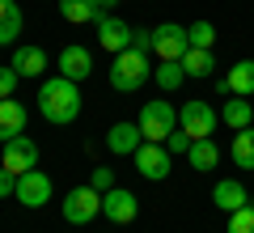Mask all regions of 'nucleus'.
<instances>
[{"mask_svg":"<svg viewBox=\"0 0 254 233\" xmlns=\"http://www.w3.org/2000/svg\"><path fill=\"white\" fill-rule=\"evenodd\" d=\"M38 115L47 123H55V127L72 123L81 115V89H76V81H68V77H47L43 89H38Z\"/></svg>","mask_w":254,"mask_h":233,"instance_id":"f257e3e1","label":"nucleus"},{"mask_svg":"<svg viewBox=\"0 0 254 233\" xmlns=\"http://www.w3.org/2000/svg\"><path fill=\"white\" fill-rule=\"evenodd\" d=\"M187 161L195 165L199 174L216 170V165H220V149H216V140H195V144H190V153H187Z\"/></svg>","mask_w":254,"mask_h":233,"instance_id":"aec40b11","label":"nucleus"},{"mask_svg":"<svg viewBox=\"0 0 254 233\" xmlns=\"http://www.w3.org/2000/svg\"><path fill=\"white\" fill-rule=\"evenodd\" d=\"M229 85H233L237 98H250L254 93V60H237L229 68Z\"/></svg>","mask_w":254,"mask_h":233,"instance_id":"4be33fe9","label":"nucleus"},{"mask_svg":"<svg viewBox=\"0 0 254 233\" xmlns=\"http://www.w3.org/2000/svg\"><path fill=\"white\" fill-rule=\"evenodd\" d=\"M153 77V68H148V55L144 51H119L115 55V64H110V89H119V93H136L140 85Z\"/></svg>","mask_w":254,"mask_h":233,"instance_id":"f03ea898","label":"nucleus"},{"mask_svg":"<svg viewBox=\"0 0 254 233\" xmlns=\"http://www.w3.org/2000/svg\"><path fill=\"white\" fill-rule=\"evenodd\" d=\"M216 123H220V115L212 110V102H203V98L182 102V110H178V127L190 136V140H212Z\"/></svg>","mask_w":254,"mask_h":233,"instance_id":"7ed1b4c3","label":"nucleus"},{"mask_svg":"<svg viewBox=\"0 0 254 233\" xmlns=\"http://www.w3.org/2000/svg\"><path fill=\"white\" fill-rule=\"evenodd\" d=\"M60 13H64V21L85 26V21H98L102 17V4H98V0H60Z\"/></svg>","mask_w":254,"mask_h":233,"instance_id":"a211bd4d","label":"nucleus"},{"mask_svg":"<svg viewBox=\"0 0 254 233\" xmlns=\"http://www.w3.org/2000/svg\"><path fill=\"white\" fill-rule=\"evenodd\" d=\"M153 81L161 85L165 93H174L182 81H187V68H182V60H161V64L153 68Z\"/></svg>","mask_w":254,"mask_h":233,"instance_id":"412c9836","label":"nucleus"},{"mask_svg":"<svg viewBox=\"0 0 254 233\" xmlns=\"http://www.w3.org/2000/svg\"><path fill=\"white\" fill-rule=\"evenodd\" d=\"M17 81H21V77H17V68H13V64H9V68H0V102L17 93Z\"/></svg>","mask_w":254,"mask_h":233,"instance_id":"cd10ccee","label":"nucleus"},{"mask_svg":"<svg viewBox=\"0 0 254 233\" xmlns=\"http://www.w3.org/2000/svg\"><path fill=\"white\" fill-rule=\"evenodd\" d=\"M26 106H21V102H13V98H4L0 102V144L9 140V136H21L26 132Z\"/></svg>","mask_w":254,"mask_h":233,"instance_id":"dca6fc26","label":"nucleus"},{"mask_svg":"<svg viewBox=\"0 0 254 233\" xmlns=\"http://www.w3.org/2000/svg\"><path fill=\"white\" fill-rule=\"evenodd\" d=\"M0 165L9 174H26L38 165V144L30 140V136H9L4 140V153H0Z\"/></svg>","mask_w":254,"mask_h":233,"instance_id":"1a4fd4ad","label":"nucleus"},{"mask_svg":"<svg viewBox=\"0 0 254 233\" xmlns=\"http://www.w3.org/2000/svg\"><path fill=\"white\" fill-rule=\"evenodd\" d=\"M13 195H17L21 208H43L47 199H51V178H47V174L34 165V170L17 174V191H13Z\"/></svg>","mask_w":254,"mask_h":233,"instance_id":"9d476101","label":"nucleus"},{"mask_svg":"<svg viewBox=\"0 0 254 233\" xmlns=\"http://www.w3.org/2000/svg\"><path fill=\"white\" fill-rule=\"evenodd\" d=\"M13 191H17V174H9L4 165H0V199H9Z\"/></svg>","mask_w":254,"mask_h":233,"instance_id":"7c9ffc66","label":"nucleus"},{"mask_svg":"<svg viewBox=\"0 0 254 233\" xmlns=\"http://www.w3.org/2000/svg\"><path fill=\"white\" fill-rule=\"evenodd\" d=\"M98 47L110 51V55L127 51V47H131V26H127L123 17H115V13H102L98 17Z\"/></svg>","mask_w":254,"mask_h":233,"instance_id":"9b49d317","label":"nucleus"},{"mask_svg":"<svg viewBox=\"0 0 254 233\" xmlns=\"http://www.w3.org/2000/svg\"><path fill=\"white\" fill-rule=\"evenodd\" d=\"M190 51V38H187V26H174V21H161L153 30V55L157 60H182Z\"/></svg>","mask_w":254,"mask_h":233,"instance_id":"6e6552de","label":"nucleus"},{"mask_svg":"<svg viewBox=\"0 0 254 233\" xmlns=\"http://www.w3.org/2000/svg\"><path fill=\"white\" fill-rule=\"evenodd\" d=\"M13 68H17V77H43L47 72V51L43 47H30V43H21L17 51H13Z\"/></svg>","mask_w":254,"mask_h":233,"instance_id":"2eb2a0df","label":"nucleus"},{"mask_svg":"<svg viewBox=\"0 0 254 233\" xmlns=\"http://www.w3.org/2000/svg\"><path fill=\"white\" fill-rule=\"evenodd\" d=\"M229 233H254V208H237V212H229Z\"/></svg>","mask_w":254,"mask_h":233,"instance_id":"a878e982","label":"nucleus"},{"mask_svg":"<svg viewBox=\"0 0 254 233\" xmlns=\"http://www.w3.org/2000/svg\"><path fill=\"white\" fill-rule=\"evenodd\" d=\"M220 123H229L233 132H242V127H254V106H250V98H229L225 102V110H220Z\"/></svg>","mask_w":254,"mask_h":233,"instance_id":"f3484780","label":"nucleus"},{"mask_svg":"<svg viewBox=\"0 0 254 233\" xmlns=\"http://www.w3.org/2000/svg\"><path fill=\"white\" fill-rule=\"evenodd\" d=\"M102 216H106L110 225H131L140 216V199L136 191H127V187H110L102 191Z\"/></svg>","mask_w":254,"mask_h":233,"instance_id":"0eeeda50","label":"nucleus"},{"mask_svg":"<svg viewBox=\"0 0 254 233\" xmlns=\"http://www.w3.org/2000/svg\"><path fill=\"white\" fill-rule=\"evenodd\" d=\"M131 161H136L140 178H148V182H161V178H170L174 153L165 149V144H153V140H144V144H140L136 153H131Z\"/></svg>","mask_w":254,"mask_h":233,"instance_id":"423d86ee","label":"nucleus"},{"mask_svg":"<svg viewBox=\"0 0 254 233\" xmlns=\"http://www.w3.org/2000/svg\"><path fill=\"white\" fill-rule=\"evenodd\" d=\"M17 34H21V9H17V0H0V47L17 43Z\"/></svg>","mask_w":254,"mask_h":233,"instance_id":"6ab92c4d","label":"nucleus"},{"mask_svg":"<svg viewBox=\"0 0 254 233\" xmlns=\"http://www.w3.org/2000/svg\"><path fill=\"white\" fill-rule=\"evenodd\" d=\"M89 187L93 191H110L115 187V170H110V165H98V170L89 174Z\"/></svg>","mask_w":254,"mask_h":233,"instance_id":"c85d7f7f","label":"nucleus"},{"mask_svg":"<svg viewBox=\"0 0 254 233\" xmlns=\"http://www.w3.org/2000/svg\"><path fill=\"white\" fill-rule=\"evenodd\" d=\"M212 204L220 208V212H237V208L250 204V195H246V182L237 178H220L216 187H212Z\"/></svg>","mask_w":254,"mask_h":233,"instance_id":"4468645a","label":"nucleus"},{"mask_svg":"<svg viewBox=\"0 0 254 233\" xmlns=\"http://www.w3.org/2000/svg\"><path fill=\"white\" fill-rule=\"evenodd\" d=\"M140 132H144V140H153V144H165V136L178 127V110L170 106V102H144L140 106Z\"/></svg>","mask_w":254,"mask_h":233,"instance_id":"20e7f679","label":"nucleus"},{"mask_svg":"<svg viewBox=\"0 0 254 233\" xmlns=\"http://www.w3.org/2000/svg\"><path fill=\"white\" fill-rule=\"evenodd\" d=\"M190 144H195V140H190V136L182 132V127H174V132L165 136V149H170L174 157H187V153H190Z\"/></svg>","mask_w":254,"mask_h":233,"instance_id":"bb28decb","label":"nucleus"},{"mask_svg":"<svg viewBox=\"0 0 254 233\" xmlns=\"http://www.w3.org/2000/svg\"><path fill=\"white\" fill-rule=\"evenodd\" d=\"M140 144H144L140 123H110V132H106V149L115 153V157H131Z\"/></svg>","mask_w":254,"mask_h":233,"instance_id":"f8f14e48","label":"nucleus"},{"mask_svg":"<svg viewBox=\"0 0 254 233\" xmlns=\"http://www.w3.org/2000/svg\"><path fill=\"white\" fill-rule=\"evenodd\" d=\"M55 68H60V77H68V81L81 85L85 77L93 72V55L85 51V47H76V43H72V47H64V51H60V64H55Z\"/></svg>","mask_w":254,"mask_h":233,"instance_id":"ddd939ff","label":"nucleus"},{"mask_svg":"<svg viewBox=\"0 0 254 233\" xmlns=\"http://www.w3.org/2000/svg\"><path fill=\"white\" fill-rule=\"evenodd\" d=\"M233 161H237V170H254V127H242V132L233 136Z\"/></svg>","mask_w":254,"mask_h":233,"instance_id":"5701e85b","label":"nucleus"},{"mask_svg":"<svg viewBox=\"0 0 254 233\" xmlns=\"http://www.w3.org/2000/svg\"><path fill=\"white\" fill-rule=\"evenodd\" d=\"M131 51L153 55V30H131Z\"/></svg>","mask_w":254,"mask_h":233,"instance_id":"c756f323","label":"nucleus"},{"mask_svg":"<svg viewBox=\"0 0 254 233\" xmlns=\"http://www.w3.org/2000/svg\"><path fill=\"white\" fill-rule=\"evenodd\" d=\"M93 216H102V191L85 182V187H72L64 195V221L68 225H89Z\"/></svg>","mask_w":254,"mask_h":233,"instance_id":"39448f33","label":"nucleus"},{"mask_svg":"<svg viewBox=\"0 0 254 233\" xmlns=\"http://www.w3.org/2000/svg\"><path fill=\"white\" fill-rule=\"evenodd\" d=\"M187 38H190V47L212 51V47H216V26H212V21H195V26H187Z\"/></svg>","mask_w":254,"mask_h":233,"instance_id":"393cba45","label":"nucleus"},{"mask_svg":"<svg viewBox=\"0 0 254 233\" xmlns=\"http://www.w3.org/2000/svg\"><path fill=\"white\" fill-rule=\"evenodd\" d=\"M98 4H102V13H110V9L119 4V0H98Z\"/></svg>","mask_w":254,"mask_h":233,"instance_id":"2f4dec72","label":"nucleus"},{"mask_svg":"<svg viewBox=\"0 0 254 233\" xmlns=\"http://www.w3.org/2000/svg\"><path fill=\"white\" fill-rule=\"evenodd\" d=\"M182 68H187V77H212V68H216V55L203 51V47H190V51L182 55Z\"/></svg>","mask_w":254,"mask_h":233,"instance_id":"b1692460","label":"nucleus"}]
</instances>
